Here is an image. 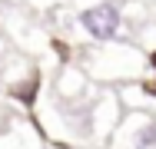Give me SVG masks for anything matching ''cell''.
<instances>
[{"label": "cell", "instance_id": "1", "mask_svg": "<svg viewBox=\"0 0 156 149\" xmlns=\"http://www.w3.org/2000/svg\"><path fill=\"white\" fill-rule=\"evenodd\" d=\"M80 23H83L87 33H93L96 40H110V36H116V30H120V13H116L110 3H103V7L83 10V13H80Z\"/></svg>", "mask_w": 156, "mask_h": 149}, {"label": "cell", "instance_id": "2", "mask_svg": "<svg viewBox=\"0 0 156 149\" xmlns=\"http://www.w3.org/2000/svg\"><path fill=\"white\" fill-rule=\"evenodd\" d=\"M156 146V119H150L140 133H136V146L133 149H153Z\"/></svg>", "mask_w": 156, "mask_h": 149}, {"label": "cell", "instance_id": "3", "mask_svg": "<svg viewBox=\"0 0 156 149\" xmlns=\"http://www.w3.org/2000/svg\"><path fill=\"white\" fill-rule=\"evenodd\" d=\"M33 89H37V83H27V86H13V96H17V99H23V103H33Z\"/></svg>", "mask_w": 156, "mask_h": 149}, {"label": "cell", "instance_id": "4", "mask_svg": "<svg viewBox=\"0 0 156 149\" xmlns=\"http://www.w3.org/2000/svg\"><path fill=\"white\" fill-rule=\"evenodd\" d=\"M153 66H156V53H153Z\"/></svg>", "mask_w": 156, "mask_h": 149}, {"label": "cell", "instance_id": "5", "mask_svg": "<svg viewBox=\"0 0 156 149\" xmlns=\"http://www.w3.org/2000/svg\"><path fill=\"white\" fill-rule=\"evenodd\" d=\"M153 149H156V146H153Z\"/></svg>", "mask_w": 156, "mask_h": 149}]
</instances>
